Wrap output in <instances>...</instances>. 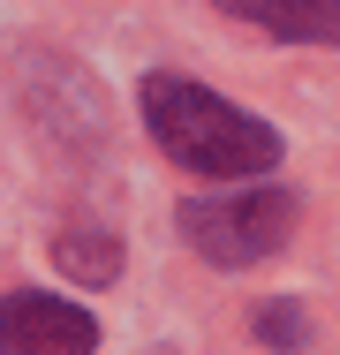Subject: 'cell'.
I'll list each match as a JSON object with an SVG mask.
<instances>
[{
	"label": "cell",
	"mask_w": 340,
	"mask_h": 355,
	"mask_svg": "<svg viewBox=\"0 0 340 355\" xmlns=\"http://www.w3.org/2000/svg\"><path fill=\"white\" fill-rule=\"evenodd\" d=\"M53 257L68 265V280H91V287L121 272V250H114V234H106V227H68L61 242H53Z\"/></svg>",
	"instance_id": "cell-5"
},
{
	"label": "cell",
	"mask_w": 340,
	"mask_h": 355,
	"mask_svg": "<svg viewBox=\"0 0 340 355\" xmlns=\"http://www.w3.org/2000/svg\"><path fill=\"white\" fill-rule=\"evenodd\" d=\"M99 348V318L83 302L15 287L0 302V355H91Z\"/></svg>",
	"instance_id": "cell-3"
},
{
	"label": "cell",
	"mask_w": 340,
	"mask_h": 355,
	"mask_svg": "<svg viewBox=\"0 0 340 355\" xmlns=\"http://www.w3.org/2000/svg\"><path fill=\"white\" fill-rule=\"evenodd\" d=\"M144 129L174 166H189L204 182H257L280 166V137L257 114H242L235 98L204 91L189 76H151L144 83Z\"/></svg>",
	"instance_id": "cell-1"
},
{
	"label": "cell",
	"mask_w": 340,
	"mask_h": 355,
	"mask_svg": "<svg viewBox=\"0 0 340 355\" xmlns=\"http://www.w3.org/2000/svg\"><path fill=\"white\" fill-rule=\"evenodd\" d=\"M219 8L287 46H340V0H219Z\"/></svg>",
	"instance_id": "cell-4"
},
{
	"label": "cell",
	"mask_w": 340,
	"mask_h": 355,
	"mask_svg": "<svg viewBox=\"0 0 340 355\" xmlns=\"http://www.w3.org/2000/svg\"><path fill=\"white\" fill-rule=\"evenodd\" d=\"M295 189H272V182H227L219 197H189L182 205V234L189 250H204L212 265H257L272 257L287 234H295Z\"/></svg>",
	"instance_id": "cell-2"
},
{
	"label": "cell",
	"mask_w": 340,
	"mask_h": 355,
	"mask_svg": "<svg viewBox=\"0 0 340 355\" xmlns=\"http://www.w3.org/2000/svg\"><path fill=\"white\" fill-rule=\"evenodd\" d=\"M310 325H303V310L295 302H272V310H257V340H272V348H295Z\"/></svg>",
	"instance_id": "cell-6"
}]
</instances>
